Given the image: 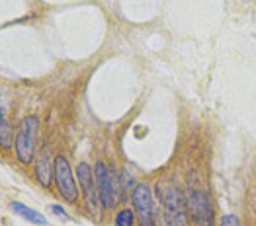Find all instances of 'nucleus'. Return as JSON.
I'll list each match as a JSON object with an SVG mask.
<instances>
[{
  "mask_svg": "<svg viewBox=\"0 0 256 226\" xmlns=\"http://www.w3.org/2000/svg\"><path fill=\"white\" fill-rule=\"evenodd\" d=\"M94 178H96V187H98V197L104 209H114L120 201L122 195V182L120 176L104 162L98 160L94 168Z\"/></svg>",
  "mask_w": 256,
  "mask_h": 226,
  "instance_id": "nucleus-3",
  "label": "nucleus"
},
{
  "mask_svg": "<svg viewBox=\"0 0 256 226\" xmlns=\"http://www.w3.org/2000/svg\"><path fill=\"white\" fill-rule=\"evenodd\" d=\"M38 135H40V119L36 115H28L20 121L16 141H14V150L16 158L24 166L32 164L36 158V146H38Z\"/></svg>",
  "mask_w": 256,
  "mask_h": 226,
  "instance_id": "nucleus-2",
  "label": "nucleus"
},
{
  "mask_svg": "<svg viewBox=\"0 0 256 226\" xmlns=\"http://www.w3.org/2000/svg\"><path fill=\"white\" fill-rule=\"evenodd\" d=\"M10 211H12V213H16V215H20L22 219H26L28 223H34V225H40V226L47 225V219L43 217L42 213H38V211H34V209H30V207H26L24 203L12 201V203H10Z\"/></svg>",
  "mask_w": 256,
  "mask_h": 226,
  "instance_id": "nucleus-9",
  "label": "nucleus"
},
{
  "mask_svg": "<svg viewBox=\"0 0 256 226\" xmlns=\"http://www.w3.org/2000/svg\"><path fill=\"white\" fill-rule=\"evenodd\" d=\"M188 215L192 217L196 226H215V209L210 195L202 189H190L186 197Z\"/></svg>",
  "mask_w": 256,
  "mask_h": 226,
  "instance_id": "nucleus-7",
  "label": "nucleus"
},
{
  "mask_svg": "<svg viewBox=\"0 0 256 226\" xmlns=\"http://www.w3.org/2000/svg\"><path fill=\"white\" fill-rule=\"evenodd\" d=\"M49 211H51L53 215H57L59 219L66 221V223H70V221H72V219H70V217L66 215V211H63V209H61V205H49Z\"/></svg>",
  "mask_w": 256,
  "mask_h": 226,
  "instance_id": "nucleus-13",
  "label": "nucleus"
},
{
  "mask_svg": "<svg viewBox=\"0 0 256 226\" xmlns=\"http://www.w3.org/2000/svg\"><path fill=\"white\" fill-rule=\"evenodd\" d=\"M14 141H16V135H14V129L10 127V123L4 119L0 121V148L2 150H10L14 146Z\"/></svg>",
  "mask_w": 256,
  "mask_h": 226,
  "instance_id": "nucleus-10",
  "label": "nucleus"
},
{
  "mask_svg": "<svg viewBox=\"0 0 256 226\" xmlns=\"http://www.w3.org/2000/svg\"><path fill=\"white\" fill-rule=\"evenodd\" d=\"M74 176H76V182H78L80 189H82V197H84L86 209H88L90 217L100 221L102 219V213H100V209H102L100 205L102 203H100V197H98V187H96V178H94L92 166L88 164V162H80V164L76 166V174Z\"/></svg>",
  "mask_w": 256,
  "mask_h": 226,
  "instance_id": "nucleus-5",
  "label": "nucleus"
},
{
  "mask_svg": "<svg viewBox=\"0 0 256 226\" xmlns=\"http://www.w3.org/2000/svg\"><path fill=\"white\" fill-rule=\"evenodd\" d=\"M219 226H240V219L236 215H223L219 221Z\"/></svg>",
  "mask_w": 256,
  "mask_h": 226,
  "instance_id": "nucleus-12",
  "label": "nucleus"
},
{
  "mask_svg": "<svg viewBox=\"0 0 256 226\" xmlns=\"http://www.w3.org/2000/svg\"><path fill=\"white\" fill-rule=\"evenodd\" d=\"M156 195L162 203L164 226H190V215L186 205V195L176 185L168 182L156 184Z\"/></svg>",
  "mask_w": 256,
  "mask_h": 226,
  "instance_id": "nucleus-1",
  "label": "nucleus"
},
{
  "mask_svg": "<svg viewBox=\"0 0 256 226\" xmlns=\"http://www.w3.org/2000/svg\"><path fill=\"white\" fill-rule=\"evenodd\" d=\"M53 164L55 160H51L49 154V146H43L38 160H36V180L40 182L42 187L49 189L51 187V178H53Z\"/></svg>",
  "mask_w": 256,
  "mask_h": 226,
  "instance_id": "nucleus-8",
  "label": "nucleus"
},
{
  "mask_svg": "<svg viewBox=\"0 0 256 226\" xmlns=\"http://www.w3.org/2000/svg\"><path fill=\"white\" fill-rule=\"evenodd\" d=\"M131 205L139 226H156V207L154 195L147 184H139L131 191Z\"/></svg>",
  "mask_w": 256,
  "mask_h": 226,
  "instance_id": "nucleus-4",
  "label": "nucleus"
},
{
  "mask_svg": "<svg viewBox=\"0 0 256 226\" xmlns=\"http://www.w3.org/2000/svg\"><path fill=\"white\" fill-rule=\"evenodd\" d=\"M116 226H135V213L133 209H122L118 215H116Z\"/></svg>",
  "mask_w": 256,
  "mask_h": 226,
  "instance_id": "nucleus-11",
  "label": "nucleus"
},
{
  "mask_svg": "<svg viewBox=\"0 0 256 226\" xmlns=\"http://www.w3.org/2000/svg\"><path fill=\"white\" fill-rule=\"evenodd\" d=\"M53 180L57 185V191L59 195L63 197L66 203L74 205L78 201V185H76V178L70 170V164L64 156H57L55 158V164H53Z\"/></svg>",
  "mask_w": 256,
  "mask_h": 226,
  "instance_id": "nucleus-6",
  "label": "nucleus"
},
{
  "mask_svg": "<svg viewBox=\"0 0 256 226\" xmlns=\"http://www.w3.org/2000/svg\"><path fill=\"white\" fill-rule=\"evenodd\" d=\"M0 121H4V113H2V107H0Z\"/></svg>",
  "mask_w": 256,
  "mask_h": 226,
  "instance_id": "nucleus-14",
  "label": "nucleus"
}]
</instances>
